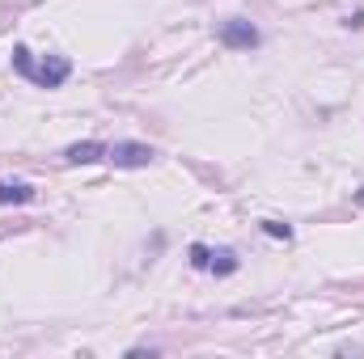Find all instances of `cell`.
Segmentation results:
<instances>
[{
	"label": "cell",
	"mask_w": 364,
	"mask_h": 359,
	"mask_svg": "<svg viewBox=\"0 0 364 359\" xmlns=\"http://www.w3.org/2000/svg\"><path fill=\"white\" fill-rule=\"evenodd\" d=\"M216 38L225 43V47H233V51H250V47H259V30L250 26V21H242V17H233V21H225L220 30H216Z\"/></svg>",
	"instance_id": "3957f363"
},
{
	"label": "cell",
	"mask_w": 364,
	"mask_h": 359,
	"mask_svg": "<svg viewBox=\"0 0 364 359\" xmlns=\"http://www.w3.org/2000/svg\"><path fill=\"white\" fill-rule=\"evenodd\" d=\"M64 157H68V165H93V161H102V157H106V144L85 140V144H73Z\"/></svg>",
	"instance_id": "277c9868"
},
{
	"label": "cell",
	"mask_w": 364,
	"mask_h": 359,
	"mask_svg": "<svg viewBox=\"0 0 364 359\" xmlns=\"http://www.w3.org/2000/svg\"><path fill=\"white\" fill-rule=\"evenodd\" d=\"M263 233H272V237H284V241L292 237V228H288V224H279V220H263Z\"/></svg>",
	"instance_id": "ba28073f"
},
{
	"label": "cell",
	"mask_w": 364,
	"mask_h": 359,
	"mask_svg": "<svg viewBox=\"0 0 364 359\" xmlns=\"http://www.w3.org/2000/svg\"><path fill=\"white\" fill-rule=\"evenodd\" d=\"M208 270H216V275H233V270H237V254H233V250H216Z\"/></svg>",
	"instance_id": "8992f818"
},
{
	"label": "cell",
	"mask_w": 364,
	"mask_h": 359,
	"mask_svg": "<svg viewBox=\"0 0 364 359\" xmlns=\"http://www.w3.org/2000/svg\"><path fill=\"white\" fill-rule=\"evenodd\" d=\"M13 68H17L26 81H34L38 89H60V85L68 81V72H73V64H68L64 55L34 60V55H30V47H13Z\"/></svg>",
	"instance_id": "6da1fadb"
},
{
	"label": "cell",
	"mask_w": 364,
	"mask_h": 359,
	"mask_svg": "<svg viewBox=\"0 0 364 359\" xmlns=\"http://www.w3.org/2000/svg\"><path fill=\"white\" fill-rule=\"evenodd\" d=\"M106 161H114L119 170H144V165H153V161H157V153H153L149 144L119 140V144H110V148H106Z\"/></svg>",
	"instance_id": "7a4b0ae2"
},
{
	"label": "cell",
	"mask_w": 364,
	"mask_h": 359,
	"mask_svg": "<svg viewBox=\"0 0 364 359\" xmlns=\"http://www.w3.org/2000/svg\"><path fill=\"white\" fill-rule=\"evenodd\" d=\"M191 267L208 270L212 267V250H208V245H191Z\"/></svg>",
	"instance_id": "52a82bcc"
},
{
	"label": "cell",
	"mask_w": 364,
	"mask_h": 359,
	"mask_svg": "<svg viewBox=\"0 0 364 359\" xmlns=\"http://www.w3.org/2000/svg\"><path fill=\"white\" fill-rule=\"evenodd\" d=\"M34 199V186L30 182H0V203H30Z\"/></svg>",
	"instance_id": "5b68a950"
}]
</instances>
